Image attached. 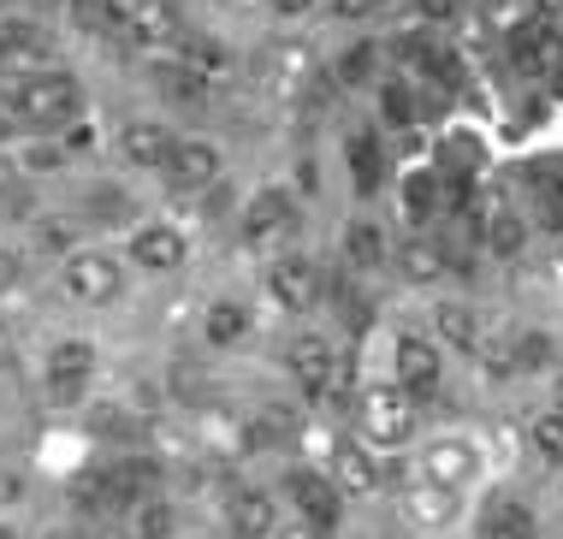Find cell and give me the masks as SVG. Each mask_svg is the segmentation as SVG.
<instances>
[{"mask_svg":"<svg viewBox=\"0 0 563 539\" xmlns=\"http://www.w3.org/2000/svg\"><path fill=\"white\" fill-rule=\"evenodd\" d=\"M356 444H368L374 457H391L421 433V404H409L398 385H362L356 392Z\"/></svg>","mask_w":563,"mask_h":539,"instance_id":"cell-2","label":"cell"},{"mask_svg":"<svg viewBox=\"0 0 563 539\" xmlns=\"http://www.w3.org/2000/svg\"><path fill=\"white\" fill-rule=\"evenodd\" d=\"M36 238H42V250H48V255H71V226H59V220H42V231H36Z\"/></svg>","mask_w":563,"mask_h":539,"instance_id":"cell-33","label":"cell"},{"mask_svg":"<svg viewBox=\"0 0 563 539\" xmlns=\"http://www.w3.org/2000/svg\"><path fill=\"white\" fill-rule=\"evenodd\" d=\"M279 539H321V534H309V528H297V521H291V528H279Z\"/></svg>","mask_w":563,"mask_h":539,"instance_id":"cell-37","label":"cell"},{"mask_svg":"<svg viewBox=\"0 0 563 539\" xmlns=\"http://www.w3.org/2000/svg\"><path fill=\"white\" fill-rule=\"evenodd\" d=\"M119 528H125V539H173L178 534V510H173V498H143V504H131L125 516H119Z\"/></svg>","mask_w":563,"mask_h":539,"instance_id":"cell-21","label":"cell"},{"mask_svg":"<svg viewBox=\"0 0 563 539\" xmlns=\"http://www.w3.org/2000/svg\"><path fill=\"white\" fill-rule=\"evenodd\" d=\"M297 226V202H291V190H279V184H267V190H255L250 202H243L238 213V231H243V243H279L285 231Z\"/></svg>","mask_w":563,"mask_h":539,"instance_id":"cell-13","label":"cell"},{"mask_svg":"<svg viewBox=\"0 0 563 539\" xmlns=\"http://www.w3.org/2000/svg\"><path fill=\"white\" fill-rule=\"evenodd\" d=\"M96 7H101V24L136 54L185 48V19L166 0H96Z\"/></svg>","mask_w":563,"mask_h":539,"instance_id":"cell-3","label":"cell"},{"mask_svg":"<svg viewBox=\"0 0 563 539\" xmlns=\"http://www.w3.org/2000/svg\"><path fill=\"white\" fill-rule=\"evenodd\" d=\"M285 374L309 397H339L350 385V350L332 332H297L291 350H285Z\"/></svg>","mask_w":563,"mask_h":539,"instance_id":"cell-4","label":"cell"},{"mask_svg":"<svg viewBox=\"0 0 563 539\" xmlns=\"http://www.w3.org/2000/svg\"><path fill=\"white\" fill-rule=\"evenodd\" d=\"M552 409H563V374H558V385H552Z\"/></svg>","mask_w":563,"mask_h":539,"instance_id":"cell-39","label":"cell"},{"mask_svg":"<svg viewBox=\"0 0 563 539\" xmlns=\"http://www.w3.org/2000/svg\"><path fill=\"white\" fill-rule=\"evenodd\" d=\"M285 504H291L297 528H309L321 539L339 534L344 498H339V486L327 481V469H291V474H285Z\"/></svg>","mask_w":563,"mask_h":539,"instance_id":"cell-8","label":"cell"},{"mask_svg":"<svg viewBox=\"0 0 563 539\" xmlns=\"http://www.w3.org/2000/svg\"><path fill=\"white\" fill-rule=\"evenodd\" d=\"M528 444H534L540 462L563 469V409H540L534 421H528Z\"/></svg>","mask_w":563,"mask_h":539,"instance_id":"cell-26","label":"cell"},{"mask_svg":"<svg viewBox=\"0 0 563 539\" xmlns=\"http://www.w3.org/2000/svg\"><path fill=\"white\" fill-rule=\"evenodd\" d=\"M0 107H7L12 125L24 131H66L84 119V84L71 72H42V77H19V84H0Z\"/></svg>","mask_w":563,"mask_h":539,"instance_id":"cell-1","label":"cell"},{"mask_svg":"<svg viewBox=\"0 0 563 539\" xmlns=\"http://www.w3.org/2000/svg\"><path fill=\"white\" fill-rule=\"evenodd\" d=\"M344 255H350V267L374 273L379 261H386V231H379L374 220H356V226L344 231Z\"/></svg>","mask_w":563,"mask_h":539,"instance_id":"cell-25","label":"cell"},{"mask_svg":"<svg viewBox=\"0 0 563 539\" xmlns=\"http://www.w3.org/2000/svg\"><path fill=\"white\" fill-rule=\"evenodd\" d=\"M391 7H398V0H332V19H344V24H374V19H386Z\"/></svg>","mask_w":563,"mask_h":539,"instance_id":"cell-27","label":"cell"},{"mask_svg":"<svg viewBox=\"0 0 563 539\" xmlns=\"http://www.w3.org/2000/svg\"><path fill=\"white\" fill-rule=\"evenodd\" d=\"M96 344L89 338H59L48 350V362H42V404L48 409H78L89 404V392H96Z\"/></svg>","mask_w":563,"mask_h":539,"instance_id":"cell-5","label":"cell"},{"mask_svg":"<svg viewBox=\"0 0 563 539\" xmlns=\"http://www.w3.org/2000/svg\"><path fill=\"white\" fill-rule=\"evenodd\" d=\"M24 474L19 469H0V510H19V504H24Z\"/></svg>","mask_w":563,"mask_h":539,"instance_id":"cell-34","label":"cell"},{"mask_svg":"<svg viewBox=\"0 0 563 539\" xmlns=\"http://www.w3.org/2000/svg\"><path fill=\"white\" fill-rule=\"evenodd\" d=\"M404 196H409L404 208H409V220H416V226H421V220H433V208H439V202H433V196H439V184H433L428 173H421V178H409V184H404Z\"/></svg>","mask_w":563,"mask_h":539,"instance_id":"cell-28","label":"cell"},{"mask_svg":"<svg viewBox=\"0 0 563 539\" xmlns=\"http://www.w3.org/2000/svg\"><path fill=\"white\" fill-rule=\"evenodd\" d=\"M155 84H161L178 107H214V101H220V89L208 84V77H196L185 59H178V66H161V72H155Z\"/></svg>","mask_w":563,"mask_h":539,"instance_id":"cell-24","label":"cell"},{"mask_svg":"<svg viewBox=\"0 0 563 539\" xmlns=\"http://www.w3.org/2000/svg\"><path fill=\"white\" fill-rule=\"evenodd\" d=\"M225 516H232V539H279V528H285L279 498L262 492V486H243Z\"/></svg>","mask_w":563,"mask_h":539,"instance_id":"cell-18","label":"cell"},{"mask_svg":"<svg viewBox=\"0 0 563 539\" xmlns=\"http://www.w3.org/2000/svg\"><path fill=\"white\" fill-rule=\"evenodd\" d=\"M250 332H255L250 302L214 297V302L202 308V338H208V350H238V344H250Z\"/></svg>","mask_w":563,"mask_h":539,"instance_id":"cell-19","label":"cell"},{"mask_svg":"<svg viewBox=\"0 0 563 539\" xmlns=\"http://www.w3.org/2000/svg\"><path fill=\"white\" fill-rule=\"evenodd\" d=\"M131 261L143 273H178L190 261V238L173 220H143L131 226Z\"/></svg>","mask_w":563,"mask_h":539,"instance_id":"cell-14","label":"cell"},{"mask_svg":"<svg viewBox=\"0 0 563 539\" xmlns=\"http://www.w3.org/2000/svg\"><path fill=\"white\" fill-rule=\"evenodd\" d=\"M12 285H19V255L0 250V290H12Z\"/></svg>","mask_w":563,"mask_h":539,"instance_id":"cell-36","label":"cell"},{"mask_svg":"<svg viewBox=\"0 0 563 539\" xmlns=\"http://www.w3.org/2000/svg\"><path fill=\"white\" fill-rule=\"evenodd\" d=\"M540 213L552 226H563V173H545L540 178Z\"/></svg>","mask_w":563,"mask_h":539,"instance_id":"cell-30","label":"cell"},{"mask_svg":"<svg viewBox=\"0 0 563 539\" xmlns=\"http://www.w3.org/2000/svg\"><path fill=\"white\" fill-rule=\"evenodd\" d=\"M220 143H208V136H178V148H173V161H166V190L178 196V202H190V196H202V190H214L220 184Z\"/></svg>","mask_w":563,"mask_h":539,"instance_id":"cell-10","label":"cell"},{"mask_svg":"<svg viewBox=\"0 0 563 539\" xmlns=\"http://www.w3.org/2000/svg\"><path fill=\"white\" fill-rule=\"evenodd\" d=\"M386 119H391V125H409V119H416V107H409V89H404V84L386 89Z\"/></svg>","mask_w":563,"mask_h":539,"instance_id":"cell-35","label":"cell"},{"mask_svg":"<svg viewBox=\"0 0 563 539\" xmlns=\"http://www.w3.org/2000/svg\"><path fill=\"white\" fill-rule=\"evenodd\" d=\"M321 7H327V0H267V12L279 24H302L309 12H321Z\"/></svg>","mask_w":563,"mask_h":539,"instance_id":"cell-31","label":"cell"},{"mask_svg":"<svg viewBox=\"0 0 563 539\" xmlns=\"http://www.w3.org/2000/svg\"><path fill=\"white\" fill-rule=\"evenodd\" d=\"M398 510L409 528H421V534H439V528H451L456 516H463V492H445V486H428V481H409L398 492Z\"/></svg>","mask_w":563,"mask_h":539,"instance_id":"cell-16","label":"cell"},{"mask_svg":"<svg viewBox=\"0 0 563 539\" xmlns=\"http://www.w3.org/2000/svg\"><path fill=\"white\" fill-rule=\"evenodd\" d=\"M113 148L125 166H136V173H166V161H173V148H178V131L161 125V119H125L113 136Z\"/></svg>","mask_w":563,"mask_h":539,"instance_id":"cell-12","label":"cell"},{"mask_svg":"<svg viewBox=\"0 0 563 539\" xmlns=\"http://www.w3.org/2000/svg\"><path fill=\"white\" fill-rule=\"evenodd\" d=\"M486 250H493L498 261H516L528 250V220L510 202H498L493 213H486Z\"/></svg>","mask_w":563,"mask_h":539,"instance_id":"cell-23","label":"cell"},{"mask_svg":"<svg viewBox=\"0 0 563 539\" xmlns=\"http://www.w3.org/2000/svg\"><path fill=\"white\" fill-rule=\"evenodd\" d=\"M516 367H545V362H552V338H545V332H522V338H516V356H510Z\"/></svg>","mask_w":563,"mask_h":539,"instance_id":"cell-29","label":"cell"},{"mask_svg":"<svg viewBox=\"0 0 563 539\" xmlns=\"http://www.w3.org/2000/svg\"><path fill=\"white\" fill-rule=\"evenodd\" d=\"M391 367H398V392L409 404H433L439 385H445V350L433 344L428 332H398V344H391Z\"/></svg>","mask_w":563,"mask_h":539,"instance_id":"cell-7","label":"cell"},{"mask_svg":"<svg viewBox=\"0 0 563 539\" xmlns=\"http://www.w3.org/2000/svg\"><path fill=\"white\" fill-rule=\"evenodd\" d=\"M267 297H273V308H285V315H309V308H321L327 279H321V267L297 250L273 255L267 261Z\"/></svg>","mask_w":563,"mask_h":539,"instance_id":"cell-9","label":"cell"},{"mask_svg":"<svg viewBox=\"0 0 563 539\" xmlns=\"http://www.w3.org/2000/svg\"><path fill=\"white\" fill-rule=\"evenodd\" d=\"M0 539H19V534H12V528H7V521H0Z\"/></svg>","mask_w":563,"mask_h":539,"instance_id":"cell-40","label":"cell"},{"mask_svg":"<svg viewBox=\"0 0 563 539\" xmlns=\"http://www.w3.org/2000/svg\"><path fill=\"white\" fill-rule=\"evenodd\" d=\"M42 539H89L84 528H54V534H42Z\"/></svg>","mask_w":563,"mask_h":539,"instance_id":"cell-38","label":"cell"},{"mask_svg":"<svg viewBox=\"0 0 563 539\" xmlns=\"http://www.w3.org/2000/svg\"><path fill=\"white\" fill-rule=\"evenodd\" d=\"M59 290L78 308H113L125 297V267L108 250H71L59 261Z\"/></svg>","mask_w":563,"mask_h":539,"instance_id":"cell-6","label":"cell"},{"mask_svg":"<svg viewBox=\"0 0 563 539\" xmlns=\"http://www.w3.org/2000/svg\"><path fill=\"white\" fill-rule=\"evenodd\" d=\"M398 267H404L409 285H439L451 261H445V243H433V238H421V231H416V238L398 250Z\"/></svg>","mask_w":563,"mask_h":539,"instance_id":"cell-22","label":"cell"},{"mask_svg":"<svg viewBox=\"0 0 563 539\" xmlns=\"http://www.w3.org/2000/svg\"><path fill=\"white\" fill-rule=\"evenodd\" d=\"M540 534V521H534V510H528L522 498H493L481 510V528H475V539H534Z\"/></svg>","mask_w":563,"mask_h":539,"instance_id":"cell-20","label":"cell"},{"mask_svg":"<svg viewBox=\"0 0 563 539\" xmlns=\"http://www.w3.org/2000/svg\"><path fill=\"white\" fill-rule=\"evenodd\" d=\"M475 474H481V451H475V444H468V439H433L428 451H421V474H416V481L463 492Z\"/></svg>","mask_w":563,"mask_h":539,"instance_id":"cell-15","label":"cell"},{"mask_svg":"<svg viewBox=\"0 0 563 539\" xmlns=\"http://www.w3.org/2000/svg\"><path fill=\"white\" fill-rule=\"evenodd\" d=\"M327 481L339 486V498H379V486H386V462H379L368 444L344 439V444H332V457H327Z\"/></svg>","mask_w":563,"mask_h":539,"instance_id":"cell-11","label":"cell"},{"mask_svg":"<svg viewBox=\"0 0 563 539\" xmlns=\"http://www.w3.org/2000/svg\"><path fill=\"white\" fill-rule=\"evenodd\" d=\"M433 344H451L456 356H486V338H481V315L456 297L433 302Z\"/></svg>","mask_w":563,"mask_h":539,"instance_id":"cell-17","label":"cell"},{"mask_svg":"<svg viewBox=\"0 0 563 539\" xmlns=\"http://www.w3.org/2000/svg\"><path fill=\"white\" fill-rule=\"evenodd\" d=\"M350 166H356L362 190H374V143H368V136H356V143H350Z\"/></svg>","mask_w":563,"mask_h":539,"instance_id":"cell-32","label":"cell"}]
</instances>
